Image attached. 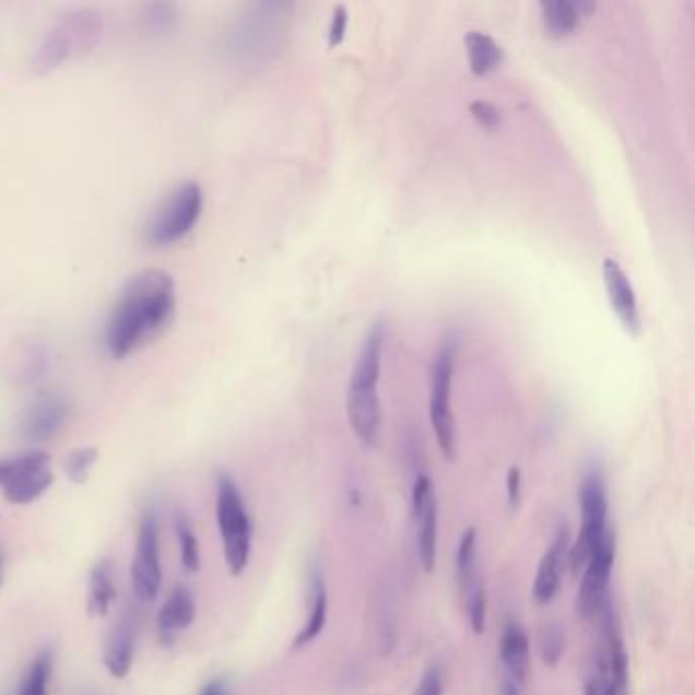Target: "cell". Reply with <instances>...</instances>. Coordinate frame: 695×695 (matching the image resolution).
<instances>
[{
    "label": "cell",
    "mask_w": 695,
    "mask_h": 695,
    "mask_svg": "<svg viewBox=\"0 0 695 695\" xmlns=\"http://www.w3.org/2000/svg\"><path fill=\"white\" fill-rule=\"evenodd\" d=\"M176 310V282L164 270L136 273L119 294L106 320L105 348L122 360L150 343L169 325Z\"/></svg>",
    "instance_id": "1"
},
{
    "label": "cell",
    "mask_w": 695,
    "mask_h": 695,
    "mask_svg": "<svg viewBox=\"0 0 695 695\" xmlns=\"http://www.w3.org/2000/svg\"><path fill=\"white\" fill-rule=\"evenodd\" d=\"M384 351V329L376 325L363 341L355 369L348 388V419L351 431L363 447L374 449L378 445L381 428L378 381Z\"/></svg>",
    "instance_id": "2"
},
{
    "label": "cell",
    "mask_w": 695,
    "mask_h": 695,
    "mask_svg": "<svg viewBox=\"0 0 695 695\" xmlns=\"http://www.w3.org/2000/svg\"><path fill=\"white\" fill-rule=\"evenodd\" d=\"M103 33L105 21L94 9H76L58 16L33 56L35 72L47 74L61 68L66 61L91 54L103 42Z\"/></svg>",
    "instance_id": "3"
},
{
    "label": "cell",
    "mask_w": 695,
    "mask_h": 695,
    "mask_svg": "<svg viewBox=\"0 0 695 695\" xmlns=\"http://www.w3.org/2000/svg\"><path fill=\"white\" fill-rule=\"evenodd\" d=\"M216 522L231 575H242L251 559L254 525L235 480L221 473L216 480Z\"/></svg>",
    "instance_id": "4"
},
{
    "label": "cell",
    "mask_w": 695,
    "mask_h": 695,
    "mask_svg": "<svg viewBox=\"0 0 695 695\" xmlns=\"http://www.w3.org/2000/svg\"><path fill=\"white\" fill-rule=\"evenodd\" d=\"M579 510H581V527H579L577 539L569 546V559H567V569L574 577L584 572L593 551L610 532L608 527L610 502H608L604 473L600 469L588 471L579 485Z\"/></svg>",
    "instance_id": "5"
},
{
    "label": "cell",
    "mask_w": 695,
    "mask_h": 695,
    "mask_svg": "<svg viewBox=\"0 0 695 695\" xmlns=\"http://www.w3.org/2000/svg\"><path fill=\"white\" fill-rule=\"evenodd\" d=\"M202 188L197 181L176 186L150 214L145 225V242L152 247H169L197 227L202 214Z\"/></svg>",
    "instance_id": "6"
},
{
    "label": "cell",
    "mask_w": 695,
    "mask_h": 695,
    "mask_svg": "<svg viewBox=\"0 0 695 695\" xmlns=\"http://www.w3.org/2000/svg\"><path fill=\"white\" fill-rule=\"evenodd\" d=\"M455 355L457 343L455 339H447L433 363V379H431V400H428V416L437 437L438 447L447 459H455L457 455V431H455L453 410H451V379H453Z\"/></svg>",
    "instance_id": "7"
},
{
    "label": "cell",
    "mask_w": 695,
    "mask_h": 695,
    "mask_svg": "<svg viewBox=\"0 0 695 695\" xmlns=\"http://www.w3.org/2000/svg\"><path fill=\"white\" fill-rule=\"evenodd\" d=\"M160 559V516L155 508L145 510L137 532L136 557L131 563V586L141 602H153L162 590Z\"/></svg>",
    "instance_id": "8"
},
{
    "label": "cell",
    "mask_w": 695,
    "mask_h": 695,
    "mask_svg": "<svg viewBox=\"0 0 695 695\" xmlns=\"http://www.w3.org/2000/svg\"><path fill=\"white\" fill-rule=\"evenodd\" d=\"M614 559H616V537L610 530L584 567L579 590L575 598V610L579 619H596L608 602V588H610V577L614 569Z\"/></svg>",
    "instance_id": "9"
},
{
    "label": "cell",
    "mask_w": 695,
    "mask_h": 695,
    "mask_svg": "<svg viewBox=\"0 0 695 695\" xmlns=\"http://www.w3.org/2000/svg\"><path fill=\"white\" fill-rule=\"evenodd\" d=\"M412 518L416 529L419 561L424 574H431L437 565L438 502L433 482L424 473L412 485Z\"/></svg>",
    "instance_id": "10"
},
{
    "label": "cell",
    "mask_w": 695,
    "mask_h": 695,
    "mask_svg": "<svg viewBox=\"0 0 695 695\" xmlns=\"http://www.w3.org/2000/svg\"><path fill=\"white\" fill-rule=\"evenodd\" d=\"M569 546H572V534L565 525L557 530L553 543L546 546L543 559L539 563L537 577L532 584V600L537 604H549L559 593L563 574L567 572Z\"/></svg>",
    "instance_id": "11"
},
{
    "label": "cell",
    "mask_w": 695,
    "mask_h": 695,
    "mask_svg": "<svg viewBox=\"0 0 695 695\" xmlns=\"http://www.w3.org/2000/svg\"><path fill=\"white\" fill-rule=\"evenodd\" d=\"M70 414V404L60 392L42 393L23 416V437L31 443H46L63 428Z\"/></svg>",
    "instance_id": "12"
},
{
    "label": "cell",
    "mask_w": 695,
    "mask_h": 695,
    "mask_svg": "<svg viewBox=\"0 0 695 695\" xmlns=\"http://www.w3.org/2000/svg\"><path fill=\"white\" fill-rule=\"evenodd\" d=\"M197 620V600L186 586L169 591L166 602L157 612V636L164 647H172L176 636L188 631Z\"/></svg>",
    "instance_id": "13"
},
{
    "label": "cell",
    "mask_w": 695,
    "mask_h": 695,
    "mask_svg": "<svg viewBox=\"0 0 695 695\" xmlns=\"http://www.w3.org/2000/svg\"><path fill=\"white\" fill-rule=\"evenodd\" d=\"M604 273L605 292L614 313L619 315L620 322L626 327V331L638 333L640 331V315L636 304L635 287L631 284L626 272L620 268L619 261L604 259L602 266Z\"/></svg>",
    "instance_id": "14"
},
{
    "label": "cell",
    "mask_w": 695,
    "mask_h": 695,
    "mask_svg": "<svg viewBox=\"0 0 695 695\" xmlns=\"http://www.w3.org/2000/svg\"><path fill=\"white\" fill-rule=\"evenodd\" d=\"M498 650L510 683H515L516 687H522L530 675V640L520 622L508 620L504 624Z\"/></svg>",
    "instance_id": "15"
},
{
    "label": "cell",
    "mask_w": 695,
    "mask_h": 695,
    "mask_svg": "<svg viewBox=\"0 0 695 695\" xmlns=\"http://www.w3.org/2000/svg\"><path fill=\"white\" fill-rule=\"evenodd\" d=\"M137 622L129 616L115 624L110 635L106 638L105 661L106 671L115 680H125L136 661Z\"/></svg>",
    "instance_id": "16"
},
{
    "label": "cell",
    "mask_w": 695,
    "mask_h": 695,
    "mask_svg": "<svg viewBox=\"0 0 695 695\" xmlns=\"http://www.w3.org/2000/svg\"><path fill=\"white\" fill-rule=\"evenodd\" d=\"M457 586L461 591V600L466 602L478 591L485 590L478 574V532L468 529L461 534L457 544Z\"/></svg>",
    "instance_id": "17"
},
{
    "label": "cell",
    "mask_w": 695,
    "mask_h": 695,
    "mask_svg": "<svg viewBox=\"0 0 695 695\" xmlns=\"http://www.w3.org/2000/svg\"><path fill=\"white\" fill-rule=\"evenodd\" d=\"M593 11L590 2H572V0H551L541 4V15H543L544 30L549 31L553 37L569 35L577 30L579 19Z\"/></svg>",
    "instance_id": "18"
},
{
    "label": "cell",
    "mask_w": 695,
    "mask_h": 695,
    "mask_svg": "<svg viewBox=\"0 0 695 695\" xmlns=\"http://www.w3.org/2000/svg\"><path fill=\"white\" fill-rule=\"evenodd\" d=\"M117 600V586H115V569L108 559L98 561L91 574L89 586V604L86 612L92 619H103L108 614L110 605Z\"/></svg>",
    "instance_id": "19"
},
{
    "label": "cell",
    "mask_w": 695,
    "mask_h": 695,
    "mask_svg": "<svg viewBox=\"0 0 695 695\" xmlns=\"http://www.w3.org/2000/svg\"><path fill=\"white\" fill-rule=\"evenodd\" d=\"M310 616L306 620L301 633L294 638V649H303L306 645H310L313 640H317L322 635L327 619H329V593L322 575H313V584H310Z\"/></svg>",
    "instance_id": "20"
},
{
    "label": "cell",
    "mask_w": 695,
    "mask_h": 695,
    "mask_svg": "<svg viewBox=\"0 0 695 695\" xmlns=\"http://www.w3.org/2000/svg\"><path fill=\"white\" fill-rule=\"evenodd\" d=\"M466 47H468L469 66L475 76H485L492 70H496L499 61L504 58L502 47L482 31H469L466 35Z\"/></svg>",
    "instance_id": "21"
},
{
    "label": "cell",
    "mask_w": 695,
    "mask_h": 695,
    "mask_svg": "<svg viewBox=\"0 0 695 695\" xmlns=\"http://www.w3.org/2000/svg\"><path fill=\"white\" fill-rule=\"evenodd\" d=\"M46 468H49V455L37 449L0 459V490Z\"/></svg>",
    "instance_id": "22"
},
{
    "label": "cell",
    "mask_w": 695,
    "mask_h": 695,
    "mask_svg": "<svg viewBox=\"0 0 695 695\" xmlns=\"http://www.w3.org/2000/svg\"><path fill=\"white\" fill-rule=\"evenodd\" d=\"M51 484H54L51 469H39V471L27 475V478L19 480L15 484L2 487V494H4L7 502L16 504V506H25V504H31V502L42 498L47 490L51 487Z\"/></svg>",
    "instance_id": "23"
},
{
    "label": "cell",
    "mask_w": 695,
    "mask_h": 695,
    "mask_svg": "<svg viewBox=\"0 0 695 695\" xmlns=\"http://www.w3.org/2000/svg\"><path fill=\"white\" fill-rule=\"evenodd\" d=\"M51 673H54V655L51 650L44 649L31 661L16 695H47Z\"/></svg>",
    "instance_id": "24"
},
{
    "label": "cell",
    "mask_w": 695,
    "mask_h": 695,
    "mask_svg": "<svg viewBox=\"0 0 695 695\" xmlns=\"http://www.w3.org/2000/svg\"><path fill=\"white\" fill-rule=\"evenodd\" d=\"M174 530H176L178 544H180L181 567L188 574H197L200 569V543H198L195 527L188 520V516L178 513L176 520H174Z\"/></svg>",
    "instance_id": "25"
},
{
    "label": "cell",
    "mask_w": 695,
    "mask_h": 695,
    "mask_svg": "<svg viewBox=\"0 0 695 695\" xmlns=\"http://www.w3.org/2000/svg\"><path fill=\"white\" fill-rule=\"evenodd\" d=\"M176 9L167 2H153L145 4L139 13L141 31L150 35H164L176 25Z\"/></svg>",
    "instance_id": "26"
},
{
    "label": "cell",
    "mask_w": 695,
    "mask_h": 695,
    "mask_svg": "<svg viewBox=\"0 0 695 695\" xmlns=\"http://www.w3.org/2000/svg\"><path fill=\"white\" fill-rule=\"evenodd\" d=\"M539 655L546 667L559 665L561 657L565 652V633L557 622H549L539 631Z\"/></svg>",
    "instance_id": "27"
},
{
    "label": "cell",
    "mask_w": 695,
    "mask_h": 695,
    "mask_svg": "<svg viewBox=\"0 0 695 695\" xmlns=\"http://www.w3.org/2000/svg\"><path fill=\"white\" fill-rule=\"evenodd\" d=\"M98 459V451L94 447H80L63 459V471L74 484H84L91 475L92 468Z\"/></svg>",
    "instance_id": "28"
},
{
    "label": "cell",
    "mask_w": 695,
    "mask_h": 695,
    "mask_svg": "<svg viewBox=\"0 0 695 695\" xmlns=\"http://www.w3.org/2000/svg\"><path fill=\"white\" fill-rule=\"evenodd\" d=\"M584 694L586 695H626L616 690V685L612 683L610 671L605 667L604 657L598 652L593 667H591L590 678L586 680L584 685Z\"/></svg>",
    "instance_id": "29"
},
{
    "label": "cell",
    "mask_w": 695,
    "mask_h": 695,
    "mask_svg": "<svg viewBox=\"0 0 695 695\" xmlns=\"http://www.w3.org/2000/svg\"><path fill=\"white\" fill-rule=\"evenodd\" d=\"M463 608H466L471 631L475 635H484L485 624H487V593L485 590L471 596L469 600L463 602Z\"/></svg>",
    "instance_id": "30"
},
{
    "label": "cell",
    "mask_w": 695,
    "mask_h": 695,
    "mask_svg": "<svg viewBox=\"0 0 695 695\" xmlns=\"http://www.w3.org/2000/svg\"><path fill=\"white\" fill-rule=\"evenodd\" d=\"M469 110L473 115V119L480 122L485 129H496L499 125V110L487 101H473L469 105Z\"/></svg>",
    "instance_id": "31"
},
{
    "label": "cell",
    "mask_w": 695,
    "mask_h": 695,
    "mask_svg": "<svg viewBox=\"0 0 695 695\" xmlns=\"http://www.w3.org/2000/svg\"><path fill=\"white\" fill-rule=\"evenodd\" d=\"M348 9L343 4H339L334 9L333 19H331V27H329V46H339L345 37V30H348Z\"/></svg>",
    "instance_id": "32"
},
{
    "label": "cell",
    "mask_w": 695,
    "mask_h": 695,
    "mask_svg": "<svg viewBox=\"0 0 695 695\" xmlns=\"http://www.w3.org/2000/svg\"><path fill=\"white\" fill-rule=\"evenodd\" d=\"M416 695H443V669L433 665L424 673L421 685L416 687Z\"/></svg>",
    "instance_id": "33"
},
{
    "label": "cell",
    "mask_w": 695,
    "mask_h": 695,
    "mask_svg": "<svg viewBox=\"0 0 695 695\" xmlns=\"http://www.w3.org/2000/svg\"><path fill=\"white\" fill-rule=\"evenodd\" d=\"M506 494H508V504L510 508H516L520 504L522 498V471L520 468L508 469V475H506Z\"/></svg>",
    "instance_id": "34"
},
{
    "label": "cell",
    "mask_w": 695,
    "mask_h": 695,
    "mask_svg": "<svg viewBox=\"0 0 695 695\" xmlns=\"http://www.w3.org/2000/svg\"><path fill=\"white\" fill-rule=\"evenodd\" d=\"M198 695H228V683L223 678L209 681Z\"/></svg>",
    "instance_id": "35"
},
{
    "label": "cell",
    "mask_w": 695,
    "mask_h": 695,
    "mask_svg": "<svg viewBox=\"0 0 695 695\" xmlns=\"http://www.w3.org/2000/svg\"><path fill=\"white\" fill-rule=\"evenodd\" d=\"M504 695H520L518 694V687H516L515 683H506V690H504Z\"/></svg>",
    "instance_id": "36"
},
{
    "label": "cell",
    "mask_w": 695,
    "mask_h": 695,
    "mask_svg": "<svg viewBox=\"0 0 695 695\" xmlns=\"http://www.w3.org/2000/svg\"><path fill=\"white\" fill-rule=\"evenodd\" d=\"M2 581H4V553L0 549V588H2Z\"/></svg>",
    "instance_id": "37"
}]
</instances>
